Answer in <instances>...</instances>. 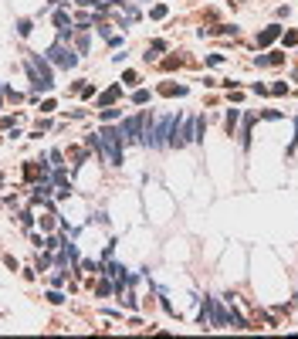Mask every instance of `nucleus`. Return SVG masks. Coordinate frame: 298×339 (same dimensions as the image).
<instances>
[{
	"label": "nucleus",
	"mask_w": 298,
	"mask_h": 339,
	"mask_svg": "<svg viewBox=\"0 0 298 339\" xmlns=\"http://www.w3.org/2000/svg\"><path fill=\"white\" fill-rule=\"evenodd\" d=\"M88 143L102 149L105 163H112V166H119V163H122V129H102V133L92 136Z\"/></svg>",
	"instance_id": "nucleus-1"
},
{
	"label": "nucleus",
	"mask_w": 298,
	"mask_h": 339,
	"mask_svg": "<svg viewBox=\"0 0 298 339\" xmlns=\"http://www.w3.org/2000/svg\"><path fill=\"white\" fill-rule=\"evenodd\" d=\"M122 136H126L129 143H142V115H132L122 122Z\"/></svg>",
	"instance_id": "nucleus-3"
},
{
	"label": "nucleus",
	"mask_w": 298,
	"mask_h": 339,
	"mask_svg": "<svg viewBox=\"0 0 298 339\" xmlns=\"http://www.w3.org/2000/svg\"><path fill=\"white\" fill-rule=\"evenodd\" d=\"M214 302H217V299H204V309H200V326H210V322H214Z\"/></svg>",
	"instance_id": "nucleus-4"
},
{
	"label": "nucleus",
	"mask_w": 298,
	"mask_h": 339,
	"mask_svg": "<svg viewBox=\"0 0 298 339\" xmlns=\"http://www.w3.org/2000/svg\"><path fill=\"white\" fill-rule=\"evenodd\" d=\"M285 61V55H261L258 58V65H281Z\"/></svg>",
	"instance_id": "nucleus-7"
},
{
	"label": "nucleus",
	"mask_w": 298,
	"mask_h": 339,
	"mask_svg": "<svg viewBox=\"0 0 298 339\" xmlns=\"http://www.w3.org/2000/svg\"><path fill=\"white\" fill-rule=\"evenodd\" d=\"M119 92H122V89H119V85H115V89H109V92H105V95H102V99H98V105H112V102L119 99Z\"/></svg>",
	"instance_id": "nucleus-6"
},
{
	"label": "nucleus",
	"mask_w": 298,
	"mask_h": 339,
	"mask_svg": "<svg viewBox=\"0 0 298 339\" xmlns=\"http://www.w3.org/2000/svg\"><path fill=\"white\" fill-rule=\"evenodd\" d=\"M47 58H51L55 65H61V68H75L78 65V55H75L71 48H65V45H55L51 51H47Z\"/></svg>",
	"instance_id": "nucleus-2"
},
{
	"label": "nucleus",
	"mask_w": 298,
	"mask_h": 339,
	"mask_svg": "<svg viewBox=\"0 0 298 339\" xmlns=\"http://www.w3.org/2000/svg\"><path fill=\"white\" fill-rule=\"evenodd\" d=\"M17 31H21L24 37H27V34H31V21H21V24H17Z\"/></svg>",
	"instance_id": "nucleus-10"
},
{
	"label": "nucleus",
	"mask_w": 298,
	"mask_h": 339,
	"mask_svg": "<svg viewBox=\"0 0 298 339\" xmlns=\"http://www.w3.org/2000/svg\"><path fill=\"white\" fill-rule=\"evenodd\" d=\"M278 34H281V27H278V24H271L268 31H261V34H258V45H271V41H275Z\"/></svg>",
	"instance_id": "nucleus-5"
},
{
	"label": "nucleus",
	"mask_w": 298,
	"mask_h": 339,
	"mask_svg": "<svg viewBox=\"0 0 298 339\" xmlns=\"http://www.w3.org/2000/svg\"><path fill=\"white\" fill-rule=\"evenodd\" d=\"M237 115H241L237 109H230V112H227V122H224V125H227V133H230V136H234V125H237Z\"/></svg>",
	"instance_id": "nucleus-8"
},
{
	"label": "nucleus",
	"mask_w": 298,
	"mask_h": 339,
	"mask_svg": "<svg viewBox=\"0 0 298 339\" xmlns=\"http://www.w3.org/2000/svg\"><path fill=\"white\" fill-rule=\"evenodd\" d=\"M146 99H149V92H142V89H139L136 95H132V102H136V105H142V102H146Z\"/></svg>",
	"instance_id": "nucleus-9"
}]
</instances>
